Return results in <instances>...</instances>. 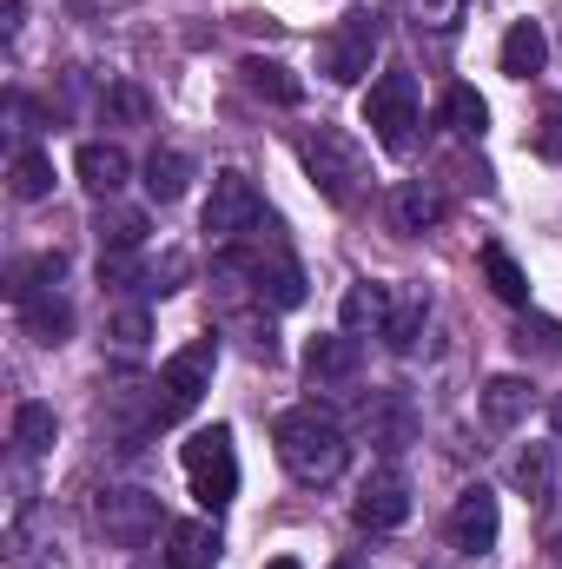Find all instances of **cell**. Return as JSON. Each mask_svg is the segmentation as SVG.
<instances>
[{"label":"cell","instance_id":"4dcf8cb0","mask_svg":"<svg viewBox=\"0 0 562 569\" xmlns=\"http://www.w3.org/2000/svg\"><path fill=\"white\" fill-rule=\"evenodd\" d=\"M516 351H523V358H556L562 325L556 318H523V325H516Z\"/></svg>","mask_w":562,"mask_h":569},{"label":"cell","instance_id":"44dd1931","mask_svg":"<svg viewBox=\"0 0 562 569\" xmlns=\"http://www.w3.org/2000/svg\"><path fill=\"white\" fill-rule=\"evenodd\" d=\"M219 563V530L212 523H172V569H212Z\"/></svg>","mask_w":562,"mask_h":569},{"label":"cell","instance_id":"8fae6325","mask_svg":"<svg viewBox=\"0 0 562 569\" xmlns=\"http://www.w3.org/2000/svg\"><path fill=\"white\" fill-rule=\"evenodd\" d=\"M358 530H398L404 517H411V483L398 477V470H378V477H364V490H358Z\"/></svg>","mask_w":562,"mask_h":569},{"label":"cell","instance_id":"4fadbf2b","mask_svg":"<svg viewBox=\"0 0 562 569\" xmlns=\"http://www.w3.org/2000/svg\"><path fill=\"white\" fill-rule=\"evenodd\" d=\"M73 172H80V186H87V192H100V199H113V192L127 186V172H133V159H127L120 146H107V140H87L80 152H73Z\"/></svg>","mask_w":562,"mask_h":569},{"label":"cell","instance_id":"ac0fdd59","mask_svg":"<svg viewBox=\"0 0 562 569\" xmlns=\"http://www.w3.org/2000/svg\"><path fill=\"white\" fill-rule=\"evenodd\" d=\"M7 186H13V199H20V206L47 199V192H53V159H47L40 146H20V152H13V166H7Z\"/></svg>","mask_w":562,"mask_h":569},{"label":"cell","instance_id":"9c48e42d","mask_svg":"<svg viewBox=\"0 0 562 569\" xmlns=\"http://www.w3.org/2000/svg\"><path fill=\"white\" fill-rule=\"evenodd\" d=\"M93 517H100V530H107L113 543H127V550H140L145 537H159V530H165V510H159V497H152V490H107Z\"/></svg>","mask_w":562,"mask_h":569},{"label":"cell","instance_id":"7402d4cb","mask_svg":"<svg viewBox=\"0 0 562 569\" xmlns=\"http://www.w3.org/2000/svg\"><path fill=\"white\" fill-rule=\"evenodd\" d=\"M436 219H443V192L423 186V179H404V186H398V226H404V232H430Z\"/></svg>","mask_w":562,"mask_h":569},{"label":"cell","instance_id":"5bb4252c","mask_svg":"<svg viewBox=\"0 0 562 569\" xmlns=\"http://www.w3.org/2000/svg\"><path fill=\"white\" fill-rule=\"evenodd\" d=\"M423 318H430V291H423V284H398V291H391V318H384L378 338H384L391 351H411L423 338Z\"/></svg>","mask_w":562,"mask_h":569},{"label":"cell","instance_id":"6da1fadb","mask_svg":"<svg viewBox=\"0 0 562 569\" xmlns=\"http://www.w3.org/2000/svg\"><path fill=\"white\" fill-rule=\"evenodd\" d=\"M344 457H351V443H344V430L331 425L324 411H284L279 418V463L298 477V483H331L338 470H344Z\"/></svg>","mask_w":562,"mask_h":569},{"label":"cell","instance_id":"9a60e30c","mask_svg":"<svg viewBox=\"0 0 562 569\" xmlns=\"http://www.w3.org/2000/svg\"><path fill=\"white\" fill-rule=\"evenodd\" d=\"M20 325H27L40 345H67V331H73V305L60 298V284H53V291H33V298H20Z\"/></svg>","mask_w":562,"mask_h":569},{"label":"cell","instance_id":"d6a6232c","mask_svg":"<svg viewBox=\"0 0 562 569\" xmlns=\"http://www.w3.org/2000/svg\"><path fill=\"white\" fill-rule=\"evenodd\" d=\"M331 569H371V563H364V557H338Z\"/></svg>","mask_w":562,"mask_h":569},{"label":"cell","instance_id":"d6986e66","mask_svg":"<svg viewBox=\"0 0 562 569\" xmlns=\"http://www.w3.org/2000/svg\"><path fill=\"white\" fill-rule=\"evenodd\" d=\"M483 418L496 430L523 425V418H530V378H490V385H483Z\"/></svg>","mask_w":562,"mask_h":569},{"label":"cell","instance_id":"ffe728a7","mask_svg":"<svg viewBox=\"0 0 562 569\" xmlns=\"http://www.w3.org/2000/svg\"><path fill=\"white\" fill-rule=\"evenodd\" d=\"M510 483H516L523 497H550V490H556V450H550V443H530V450H516V463H510Z\"/></svg>","mask_w":562,"mask_h":569},{"label":"cell","instance_id":"52a82bcc","mask_svg":"<svg viewBox=\"0 0 562 569\" xmlns=\"http://www.w3.org/2000/svg\"><path fill=\"white\" fill-rule=\"evenodd\" d=\"M378 40H384L378 13H351V20H338V27L324 33L318 60H324V73H331L338 87H358V80L371 73V60H378Z\"/></svg>","mask_w":562,"mask_h":569},{"label":"cell","instance_id":"7a4b0ae2","mask_svg":"<svg viewBox=\"0 0 562 569\" xmlns=\"http://www.w3.org/2000/svg\"><path fill=\"white\" fill-rule=\"evenodd\" d=\"M185 477H192V497L205 517H219L232 497H239V450H232V430L212 425V430H192L185 443Z\"/></svg>","mask_w":562,"mask_h":569},{"label":"cell","instance_id":"cb8c5ba5","mask_svg":"<svg viewBox=\"0 0 562 569\" xmlns=\"http://www.w3.org/2000/svg\"><path fill=\"white\" fill-rule=\"evenodd\" d=\"M53 437H60V425H53V405H20L13 411V443H20V457H40V450H53Z\"/></svg>","mask_w":562,"mask_h":569},{"label":"cell","instance_id":"836d02e7","mask_svg":"<svg viewBox=\"0 0 562 569\" xmlns=\"http://www.w3.org/2000/svg\"><path fill=\"white\" fill-rule=\"evenodd\" d=\"M265 569H304V563H298V557H272Z\"/></svg>","mask_w":562,"mask_h":569},{"label":"cell","instance_id":"4316f807","mask_svg":"<svg viewBox=\"0 0 562 569\" xmlns=\"http://www.w3.org/2000/svg\"><path fill=\"white\" fill-rule=\"evenodd\" d=\"M483 279H490V291H496L503 305H530V279H523V266H516L503 246H483Z\"/></svg>","mask_w":562,"mask_h":569},{"label":"cell","instance_id":"83f0119b","mask_svg":"<svg viewBox=\"0 0 562 569\" xmlns=\"http://www.w3.org/2000/svg\"><path fill=\"white\" fill-rule=\"evenodd\" d=\"M245 87L259 100H279V107H298V80L284 73L279 60H245Z\"/></svg>","mask_w":562,"mask_h":569},{"label":"cell","instance_id":"1f68e13d","mask_svg":"<svg viewBox=\"0 0 562 569\" xmlns=\"http://www.w3.org/2000/svg\"><path fill=\"white\" fill-rule=\"evenodd\" d=\"M536 152L562 159V100H550V107H543V127H536Z\"/></svg>","mask_w":562,"mask_h":569},{"label":"cell","instance_id":"277c9868","mask_svg":"<svg viewBox=\"0 0 562 569\" xmlns=\"http://www.w3.org/2000/svg\"><path fill=\"white\" fill-rule=\"evenodd\" d=\"M298 159H304L311 186H318L331 206H351V199H358V186H364V152L344 140L338 127H318V133H304V140H298Z\"/></svg>","mask_w":562,"mask_h":569},{"label":"cell","instance_id":"8992f818","mask_svg":"<svg viewBox=\"0 0 562 569\" xmlns=\"http://www.w3.org/2000/svg\"><path fill=\"white\" fill-rule=\"evenodd\" d=\"M364 127L378 133V146H384V152H404V146H411V133H418V80L391 67V73L364 93Z\"/></svg>","mask_w":562,"mask_h":569},{"label":"cell","instance_id":"484cf974","mask_svg":"<svg viewBox=\"0 0 562 569\" xmlns=\"http://www.w3.org/2000/svg\"><path fill=\"white\" fill-rule=\"evenodd\" d=\"M185 179H192L185 152H172V146H165V152H152V159H145V192H152L159 206H172V199L185 192Z\"/></svg>","mask_w":562,"mask_h":569},{"label":"cell","instance_id":"d4e9b609","mask_svg":"<svg viewBox=\"0 0 562 569\" xmlns=\"http://www.w3.org/2000/svg\"><path fill=\"white\" fill-rule=\"evenodd\" d=\"M443 120H450V133H463V140H483V127H490V107H483V93H476V87H450V93H443Z\"/></svg>","mask_w":562,"mask_h":569},{"label":"cell","instance_id":"f546056e","mask_svg":"<svg viewBox=\"0 0 562 569\" xmlns=\"http://www.w3.org/2000/svg\"><path fill=\"white\" fill-rule=\"evenodd\" d=\"M60 279H67V259H60V252H40L33 266H20V272H13V305H20V298H33V291H53Z\"/></svg>","mask_w":562,"mask_h":569},{"label":"cell","instance_id":"7c38bea8","mask_svg":"<svg viewBox=\"0 0 562 569\" xmlns=\"http://www.w3.org/2000/svg\"><path fill=\"white\" fill-rule=\"evenodd\" d=\"M358 365H364V345H358L351 331H331V338H311V345H304V371H311V385H344Z\"/></svg>","mask_w":562,"mask_h":569},{"label":"cell","instance_id":"e0dca14e","mask_svg":"<svg viewBox=\"0 0 562 569\" xmlns=\"http://www.w3.org/2000/svg\"><path fill=\"white\" fill-rule=\"evenodd\" d=\"M384 318H391V284L358 279L351 291H344V331H351V338H364V331H384Z\"/></svg>","mask_w":562,"mask_h":569},{"label":"cell","instance_id":"3957f363","mask_svg":"<svg viewBox=\"0 0 562 569\" xmlns=\"http://www.w3.org/2000/svg\"><path fill=\"white\" fill-rule=\"evenodd\" d=\"M212 365H219V345H212V338H192L185 351H172V358L159 365V385H152V425H172V418H185V411L205 398V385H212Z\"/></svg>","mask_w":562,"mask_h":569},{"label":"cell","instance_id":"2e32d148","mask_svg":"<svg viewBox=\"0 0 562 569\" xmlns=\"http://www.w3.org/2000/svg\"><path fill=\"white\" fill-rule=\"evenodd\" d=\"M543 60H550L543 27H536V20H516V27L503 33V73H510V80H530V73H543Z\"/></svg>","mask_w":562,"mask_h":569},{"label":"cell","instance_id":"603a6c76","mask_svg":"<svg viewBox=\"0 0 562 569\" xmlns=\"http://www.w3.org/2000/svg\"><path fill=\"white\" fill-rule=\"evenodd\" d=\"M100 259H127L145 246V212H100Z\"/></svg>","mask_w":562,"mask_h":569},{"label":"cell","instance_id":"5b68a950","mask_svg":"<svg viewBox=\"0 0 562 569\" xmlns=\"http://www.w3.org/2000/svg\"><path fill=\"white\" fill-rule=\"evenodd\" d=\"M259 219H265V199H259V186L245 179V172H219L212 179V199H205V239L212 246H239L245 232H259Z\"/></svg>","mask_w":562,"mask_h":569},{"label":"cell","instance_id":"ba28073f","mask_svg":"<svg viewBox=\"0 0 562 569\" xmlns=\"http://www.w3.org/2000/svg\"><path fill=\"white\" fill-rule=\"evenodd\" d=\"M225 272L252 279V291H259V298H272L279 311L304 305V272H298V259H291L284 246H265V252H225Z\"/></svg>","mask_w":562,"mask_h":569},{"label":"cell","instance_id":"f1b7e54d","mask_svg":"<svg viewBox=\"0 0 562 569\" xmlns=\"http://www.w3.org/2000/svg\"><path fill=\"white\" fill-rule=\"evenodd\" d=\"M107 338H113V351H120V358H140L145 338H152L145 305H120V311H113V325H107Z\"/></svg>","mask_w":562,"mask_h":569},{"label":"cell","instance_id":"30bf717a","mask_svg":"<svg viewBox=\"0 0 562 569\" xmlns=\"http://www.w3.org/2000/svg\"><path fill=\"white\" fill-rule=\"evenodd\" d=\"M496 530H503L496 497H490L483 483H470V490L456 497V510H450V543H456L463 557H483V550H496Z\"/></svg>","mask_w":562,"mask_h":569},{"label":"cell","instance_id":"d590c367","mask_svg":"<svg viewBox=\"0 0 562 569\" xmlns=\"http://www.w3.org/2000/svg\"><path fill=\"white\" fill-rule=\"evenodd\" d=\"M550 543H556V563H562V523H556V530H550Z\"/></svg>","mask_w":562,"mask_h":569},{"label":"cell","instance_id":"e575fe53","mask_svg":"<svg viewBox=\"0 0 562 569\" xmlns=\"http://www.w3.org/2000/svg\"><path fill=\"white\" fill-rule=\"evenodd\" d=\"M550 425H556V437H562V398H556V405H550Z\"/></svg>","mask_w":562,"mask_h":569}]
</instances>
